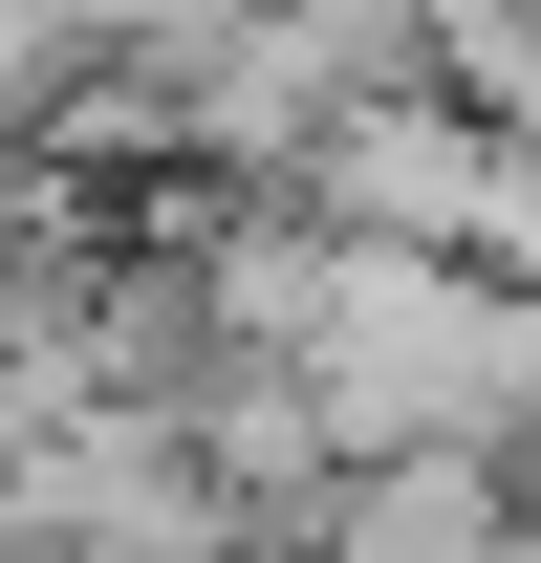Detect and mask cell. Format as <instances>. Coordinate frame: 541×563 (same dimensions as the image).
I'll use <instances>...</instances> for the list:
<instances>
[{"instance_id": "6da1fadb", "label": "cell", "mask_w": 541, "mask_h": 563, "mask_svg": "<svg viewBox=\"0 0 541 563\" xmlns=\"http://www.w3.org/2000/svg\"><path fill=\"white\" fill-rule=\"evenodd\" d=\"M346 563H476V455H390L368 477V542Z\"/></svg>"}, {"instance_id": "7a4b0ae2", "label": "cell", "mask_w": 541, "mask_h": 563, "mask_svg": "<svg viewBox=\"0 0 541 563\" xmlns=\"http://www.w3.org/2000/svg\"><path fill=\"white\" fill-rule=\"evenodd\" d=\"M520 455H541V390H520Z\"/></svg>"}]
</instances>
